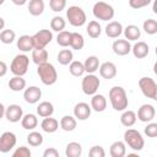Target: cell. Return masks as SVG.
<instances>
[{
  "label": "cell",
  "instance_id": "1",
  "mask_svg": "<svg viewBox=\"0 0 157 157\" xmlns=\"http://www.w3.org/2000/svg\"><path fill=\"white\" fill-rule=\"evenodd\" d=\"M108 97H109V102H110L113 109L117 110V112H123L129 105V99H128L126 91L121 86L112 87L109 90Z\"/></svg>",
  "mask_w": 157,
  "mask_h": 157
},
{
  "label": "cell",
  "instance_id": "2",
  "mask_svg": "<svg viewBox=\"0 0 157 157\" xmlns=\"http://www.w3.org/2000/svg\"><path fill=\"white\" fill-rule=\"evenodd\" d=\"M37 74L42 81L43 85L45 86H52L58 80V72H56V69L53 64L50 63H44V64H40V65H37Z\"/></svg>",
  "mask_w": 157,
  "mask_h": 157
},
{
  "label": "cell",
  "instance_id": "3",
  "mask_svg": "<svg viewBox=\"0 0 157 157\" xmlns=\"http://www.w3.org/2000/svg\"><path fill=\"white\" fill-rule=\"evenodd\" d=\"M92 13L94 18L101 21H109L114 17V7L104 1H97L92 7Z\"/></svg>",
  "mask_w": 157,
  "mask_h": 157
},
{
  "label": "cell",
  "instance_id": "4",
  "mask_svg": "<svg viewBox=\"0 0 157 157\" xmlns=\"http://www.w3.org/2000/svg\"><path fill=\"white\" fill-rule=\"evenodd\" d=\"M124 142L134 151H141L145 146V140L136 129H128L124 132Z\"/></svg>",
  "mask_w": 157,
  "mask_h": 157
},
{
  "label": "cell",
  "instance_id": "5",
  "mask_svg": "<svg viewBox=\"0 0 157 157\" xmlns=\"http://www.w3.org/2000/svg\"><path fill=\"white\" fill-rule=\"evenodd\" d=\"M66 18L69 23L74 27H81L87 21V16L83 9L76 5H72L66 10Z\"/></svg>",
  "mask_w": 157,
  "mask_h": 157
},
{
  "label": "cell",
  "instance_id": "6",
  "mask_svg": "<svg viewBox=\"0 0 157 157\" xmlns=\"http://www.w3.org/2000/svg\"><path fill=\"white\" fill-rule=\"evenodd\" d=\"M29 66V58L26 54H17L10 65V71L15 76H23L27 74Z\"/></svg>",
  "mask_w": 157,
  "mask_h": 157
},
{
  "label": "cell",
  "instance_id": "7",
  "mask_svg": "<svg viewBox=\"0 0 157 157\" xmlns=\"http://www.w3.org/2000/svg\"><path fill=\"white\" fill-rule=\"evenodd\" d=\"M139 87L141 93L152 99V101H157V83L152 77L148 76H144L139 80Z\"/></svg>",
  "mask_w": 157,
  "mask_h": 157
},
{
  "label": "cell",
  "instance_id": "8",
  "mask_svg": "<svg viewBox=\"0 0 157 157\" xmlns=\"http://www.w3.org/2000/svg\"><path fill=\"white\" fill-rule=\"evenodd\" d=\"M99 86H101V80L94 74H87L86 76H83L82 81H81L82 92L87 96H92V94L97 93Z\"/></svg>",
  "mask_w": 157,
  "mask_h": 157
},
{
  "label": "cell",
  "instance_id": "9",
  "mask_svg": "<svg viewBox=\"0 0 157 157\" xmlns=\"http://www.w3.org/2000/svg\"><path fill=\"white\" fill-rule=\"evenodd\" d=\"M32 37V43H33V49H40L45 48L53 39V33L49 29H39L36 32Z\"/></svg>",
  "mask_w": 157,
  "mask_h": 157
},
{
  "label": "cell",
  "instance_id": "10",
  "mask_svg": "<svg viewBox=\"0 0 157 157\" xmlns=\"http://www.w3.org/2000/svg\"><path fill=\"white\" fill-rule=\"evenodd\" d=\"M17 139L16 135L11 131H5L0 135V152L7 153L16 146Z\"/></svg>",
  "mask_w": 157,
  "mask_h": 157
},
{
  "label": "cell",
  "instance_id": "11",
  "mask_svg": "<svg viewBox=\"0 0 157 157\" xmlns=\"http://www.w3.org/2000/svg\"><path fill=\"white\" fill-rule=\"evenodd\" d=\"M155 115H156V109H155V107H153L152 104L145 103V104H142V105L139 108L136 118H137L140 121H142V123H150V121L153 120Z\"/></svg>",
  "mask_w": 157,
  "mask_h": 157
},
{
  "label": "cell",
  "instance_id": "12",
  "mask_svg": "<svg viewBox=\"0 0 157 157\" xmlns=\"http://www.w3.org/2000/svg\"><path fill=\"white\" fill-rule=\"evenodd\" d=\"M23 117V109L18 104H10L5 109V118L10 123H18Z\"/></svg>",
  "mask_w": 157,
  "mask_h": 157
},
{
  "label": "cell",
  "instance_id": "13",
  "mask_svg": "<svg viewBox=\"0 0 157 157\" xmlns=\"http://www.w3.org/2000/svg\"><path fill=\"white\" fill-rule=\"evenodd\" d=\"M23 98L28 104H36L42 98V90L37 86H29L23 90Z\"/></svg>",
  "mask_w": 157,
  "mask_h": 157
},
{
  "label": "cell",
  "instance_id": "14",
  "mask_svg": "<svg viewBox=\"0 0 157 157\" xmlns=\"http://www.w3.org/2000/svg\"><path fill=\"white\" fill-rule=\"evenodd\" d=\"M112 49L115 55L125 56L131 52V44L128 39H115L112 44Z\"/></svg>",
  "mask_w": 157,
  "mask_h": 157
},
{
  "label": "cell",
  "instance_id": "15",
  "mask_svg": "<svg viewBox=\"0 0 157 157\" xmlns=\"http://www.w3.org/2000/svg\"><path fill=\"white\" fill-rule=\"evenodd\" d=\"M98 70H99L101 77H103L105 80H112V78H114L117 76V66L112 61H104V63H102L99 65Z\"/></svg>",
  "mask_w": 157,
  "mask_h": 157
},
{
  "label": "cell",
  "instance_id": "16",
  "mask_svg": "<svg viewBox=\"0 0 157 157\" xmlns=\"http://www.w3.org/2000/svg\"><path fill=\"white\" fill-rule=\"evenodd\" d=\"M91 105L86 102H80L74 107V117L78 120H87L91 115Z\"/></svg>",
  "mask_w": 157,
  "mask_h": 157
},
{
  "label": "cell",
  "instance_id": "17",
  "mask_svg": "<svg viewBox=\"0 0 157 157\" xmlns=\"http://www.w3.org/2000/svg\"><path fill=\"white\" fill-rule=\"evenodd\" d=\"M91 109L97 112V113H101V112H104L105 108H107V98L103 96V94H99V93H94L92 94V98H91Z\"/></svg>",
  "mask_w": 157,
  "mask_h": 157
},
{
  "label": "cell",
  "instance_id": "18",
  "mask_svg": "<svg viewBox=\"0 0 157 157\" xmlns=\"http://www.w3.org/2000/svg\"><path fill=\"white\" fill-rule=\"evenodd\" d=\"M131 52H132V54H134L135 58H137V59H144V58H146V56L148 55V53H150V47H148V44H147L146 42L140 40V42H136V43L131 47Z\"/></svg>",
  "mask_w": 157,
  "mask_h": 157
},
{
  "label": "cell",
  "instance_id": "19",
  "mask_svg": "<svg viewBox=\"0 0 157 157\" xmlns=\"http://www.w3.org/2000/svg\"><path fill=\"white\" fill-rule=\"evenodd\" d=\"M123 28L124 27H123V25L120 22H118V21H110L105 26L104 32H105L107 37H109V38H118L119 36H121Z\"/></svg>",
  "mask_w": 157,
  "mask_h": 157
},
{
  "label": "cell",
  "instance_id": "20",
  "mask_svg": "<svg viewBox=\"0 0 157 157\" xmlns=\"http://www.w3.org/2000/svg\"><path fill=\"white\" fill-rule=\"evenodd\" d=\"M40 128L44 132H48V134H53L58 129H59V121L55 119V118H52V117H47L42 120L40 123Z\"/></svg>",
  "mask_w": 157,
  "mask_h": 157
},
{
  "label": "cell",
  "instance_id": "21",
  "mask_svg": "<svg viewBox=\"0 0 157 157\" xmlns=\"http://www.w3.org/2000/svg\"><path fill=\"white\" fill-rule=\"evenodd\" d=\"M109 155L112 157H124L126 155V145L124 141H114L109 147Z\"/></svg>",
  "mask_w": 157,
  "mask_h": 157
},
{
  "label": "cell",
  "instance_id": "22",
  "mask_svg": "<svg viewBox=\"0 0 157 157\" xmlns=\"http://www.w3.org/2000/svg\"><path fill=\"white\" fill-rule=\"evenodd\" d=\"M101 65V61L98 59V56L96 55H90L86 58V60L83 61V66H85V72L87 74H94L98 67Z\"/></svg>",
  "mask_w": 157,
  "mask_h": 157
},
{
  "label": "cell",
  "instance_id": "23",
  "mask_svg": "<svg viewBox=\"0 0 157 157\" xmlns=\"http://www.w3.org/2000/svg\"><path fill=\"white\" fill-rule=\"evenodd\" d=\"M123 33L125 36V39L130 40H137L141 37V29L136 25H129L125 28H123Z\"/></svg>",
  "mask_w": 157,
  "mask_h": 157
},
{
  "label": "cell",
  "instance_id": "24",
  "mask_svg": "<svg viewBox=\"0 0 157 157\" xmlns=\"http://www.w3.org/2000/svg\"><path fill=\"white\" fill-rule=\"evenodd\" d=\"M16 45H17V48H18L22 53L32 52V49H33L32 37H31V36H28V34H23V36H21V37L17 39Z\"/></svg>",
  "mask_w": 157,
  "mask_h": 157
},
{
  "label": "cell",
  "instance_id": "25",
  "mask_svg": "<svg viewBox=\"0 0 157 157\" xmlns=\"http://www.w3.org/2000/svg\"><path fill=\"white\" fill-rule=\"evenodd\" d=\"M21 125L23 129L26 130H34L38 125V118L36 114H32V113H28V114H25L21 119Z\"/></svg>",
  "mask_w": 157,
  "mask_h": 157
},
{
  "label": "cell",
  "instance_id": "26",
  "mask_svg": "<svg viewBox=\"0 0 157 157\" xmlns=\"http://www.w3.org/2000/svg\"><path fill=\"white\" fill-rule=\"evenodd\" d=\"M9 88L13 92H20V91H23L26 88V80L23 78V76H15L11 77L9 80V83H7Z\"/></svg>",
  "mask_w": 157,
  "mask_h": 157
},
{
  "label": "cell",
  "instance_id": "27",
  "mask_svg": "<svg viewBox=\"0 0 157 157\" xmlns=\"http://www.w3.org/2000/svg\"><path fill=\"white\" fill-rule=\"evenodd\" d=\"M53 113H54V105L48 101H43L37 105V114L42 118L52 117Z\"/></svg>",
  "mask_w": 157,
  "mask_h": 157
},
{
  "label": "cell",
  "instance_id": "28",
  "mask_svg": "<svg viewBox=\"0 0 157 157\" xmlns=\"http://www.w3.org/2000/svg\"><path fill=\"white\" fill-rule=\"evenodd\" d=\"M136 113L134 110H129V109H125L123 110L121 115H120V123L125 128H130L135 123H136Z\"/></svg>",
  "mask_w": 157,
  "mask_h": 157
},
{
  "label": "cell",
  "instance_id": "29",
  "mask_svg": "<svg viewBox=\"0 0 157 157\" xmlns=\"http://www.w3.org/2000/svg\"><path fill=\"white\" fill-rule=\"evenodd\" d=\"M44 1L43 0H29L28 2V12L32 15V16H40L43 12H44Z\"/></svg>",
  "mask_w": 157,
  "mask_h": 157
},
{
  "label": "cell",
  "instance_id": "30",
  "mask_svg": "<svg viewBox=\"0 0 157 157\" xmlns=\"http://www.w3.org/2000/svg\"><path fill=\"white\" fill-rule=\"evenodd\" d=\"M59 125L64 131H74L77 125V119L72 115H64L60 119Z\"/></svg>",
  "mask_w": 157,
  "mask_h": 157
},
{
  "label": "cell",
  "instance_id": "31",
  "mask_svg": "<svg viewBox=\"0 0 157 157\" xmlns=\"http://www.w3.org/2000/svg\"><path fill=\"white\" fill-rule=\"evenodd\" d=\"M48 52L44 49V48H40V49H32V60L36 65H40V64H44L48 61Z\"/></svg>",
  "mask_w": 157,
  "mask_h": 157
},
{
  "label": "cell",
  "instance_id": "32",
  "mask_svg": "<svg viewBox=\"0 0 157 157\" xmlns=\"http://www.w3.org/2000/svg\"><path fill=\"white\" fill-rule=\"evenodd\" d=\"M86 32H87V34H88L91 38L96 39V38H98V37L101 36V33H102V26H101V23H99L98 21L92 20V21L88 22V25H87V27H86Z\"/></svg>",
  "mask_w": 157,
  "mask_h": 157
},
{
  "label": "cell",
  "instance_id": "33",
  "mask_svg": "<svg viewBox=\"0 0 157 157\" xmlns=\"http://www.w3.org/2000/svg\"><path fill=\"white\" fill-rule=\"evenodd\" d=\"M65 155H66V157H80L82 155L81 144H78L76 141L69 142L66 145V148H65Z\"/></svg>",
  "mask_w": 157,
  "mask_h": 157
},
{
  "label": "cell",
  "instance_id": "34",
  "mask_svg": "<svg viewBox=\"0 0 157 157\" xmlns=\"http://www.w3.org/2000/svg\"><path fill=\"white\" fill-rule=\"evenodd\" d=\"M85 45V38L78 32H71V39H70V47L74 50H81Z\"/></svg>",
  "mask_w": 157,
  "mask_h": 157
},
{
  "label": "cell",
  "instance_id": "35",
  "mask_svg": "<svg viewBox=\"0 0 157 157\" xmlns=\"http://www.w3.org/2000/svg\"><path fill=\"white\" fill-rule=\"evenodd\" d=\"M56 60L61 65H69L74 60V53H72V50H70V49H61L58 53Z\"/></svg>",
  "mask_w": 157,
  "mask_h": 157
},
{
  "label": "cell",
  "instance_id": "36",
  "mask_svg": "<svg viewBox=\"0 0 157 157\" xmlns=\"http://www.w3.org/2000/svg\"><path fill=\"white\" fill-rule=\"evenodd\" d=\"M69 71L72 76L75 77H80L85 74V66H83V63L78 61V60H72L70 64H69Z\"/></svg>",
  "mask_w": 157,
  "mask_h": 157
},
{
  "label": "cell",
  "instance_id": "37",
  "mask_svg": "<svg viewBox=\"0 0 157 157\" xmlns=\"http://www.w3.org/2000/svg\"><path fill=\"white\" fill-rule=\"evenodd\" d=\"M27 142L29 144V146L32 147H38L43 144V135L38 131L32 130L28 135H27Z\"/></svg>",
  "mask_w": 157,
  "mask_h": 157
},
{
  "label": "cell",
  "instance_id": "38",
  "mask_svg": "<svg viewBox=\"0 0 157 157\" xmlns=\"http://www.w3.org/2000/svg\"><path fill=\"white\" fill-rule=\"evenodd\" d=\"M66 26V21L64 20V17L61 16H54L50 21V28L54 32H61L65 29Z\"/></svg>",
  "mask_w": 157,
  "mask_h": 157
},
{
  "label": "cell",
  "instance_id": "39",
  "mask_svg": "<svg viewBox=\"0 0 157 157\" xmlns=\"http://www.w3.org/2000/svg\"><path fill=\"white\" fill-rule=\"evenodd\" d=\"M70 39H71V32H69V31L58 32V36H56V43H58V45H60L63 48L70 47Z\"/></svg>",
  "mask_w": 157,
  "mask_h": 157
},
{
  "label": "cell",
  "instance_id": "40",
  "mask_svg": "<svg viewBox=\"0 0 157 157\" xmlns=\"http://www.w3.org/2000/svg\"><path fill=\"white\" fill-rule=\"evenodd\" d=\"M142 29L150 34V36H153L157 33V21L153 20V18H147L142 23Z\"/></svg>",
  "mask_w": 157,
  "mask_h": 157
},
{
  "label": "cell",
  "instance_id": "41",
  "mask_svg": "<svg viewBox=\"0 0 157 157\" xmlns=\"http://www.w3.org/2000/svg\"><path fill=\"white\" fill-rule=\"evenodd\" d=\"M16 39V33L12 29H2L0 32V42L4 44H11Z\"/></svg>",
  "mask_w": 157,
  "mask_h": 157
},
{
  "label": "cell",
  "instance_id": "42",
  "mask_svg": "<svg viewBox=\"0 0 157 157\" xmlns=\"http://www.w3.org/2000/svg\"><path fill=\"white\" fill-rule=\"evenodd\" d=\"M49 6H50L52 11L60 12L66 7V0H50L49 1Z\"/></svg>",
  "mask_w": 157,
  "mask_h": 157
},
{
  "label": "cell",
  "instance_id": "43",
  "mask_svg": "<svg viewBox=\"0 0 157 157\" xmlns=\"http://www.w3.org/2000/svg\"><path fill=\"white\" fill-rule=\"evenodd\" d=\"M144 132L148 137H156L157 136V123H147V125L144 129Z\"/></svg>",
  "mask_w": 157,
  "mask_h": 157
},
{
  "label": "cell",
  "instance_id": "44",
  "mask_svg": "<svg viewBox=\"0 0 157 157\" xmlns=\"http://www.w3.org/2000/svg\"><path fill=\"white\" fill-rule=\"evenodd\" d=\"M32 152L26 146H20L12 152V157H31Z\"/></svg>",
  "mask_w": 157,
  "mask_h": 157
},
{
  "label": "cell",
  "instance_id": "45",
  "mask_svg": "<svg viewBox=\"0 0 157 157\" xmlns=\"http://www.w3.org/2000/svg\"><path fill=\"white\" fill-rule=\"evenodd\" d=\"M151 2H152V0H129V6L131 9L139 10V9L148 6Z\"/></svg>",
  "mask_w": 157,
  "mask_h": 157
},
{
  "label": "cell",
  "instance_id": "46",
  "mask_svg": "<svg viewBox=\"0 0 157 157\" xmlns=\"http://www.w3.org/2000/svg\"><path fill=\"white\" fill-rule=\"evenodd\" d=\"M88 155L90 157H104L105 156V151L102 146L99 145H96V146H92L91 150L88 151Z\"/></svg>",
  "mask_w": 157,
  "mask_h": 157
},
{
  "label": "cell",
  "instance_id": "47",
  "mask_svg": "<svg viewBox=\"0 0 157 157\" xmlns=\"http://www.w3.org/2000/svg\"><path fill=\"white\" fill-rule=\"evenodd\" d=\"M58 156H59V151L54 147H49L43 152V157H58Z\"/></svg>",
  "mask_w": 157,
  "mask_h": 157
},
{
  "label": "cell",
  "instance_id": "48",
  "mask_svg": "<svg viewBox=\"0 0 157 157\" xmlns=\"http://www.w3.org/2000/svg\"><path fill=\"white\" fill-rule=\"evenodd\" d=\"M6 74H7V65H6L5 61L0 60V77L5 76Z\"/></svg>",
  "mask_w": 157,
  "mask_h": 157
},
{
  "label": "cell",
  "instance_id": "49",
  "mask_svg": "<svg viewBox=\"0 0 157 157\" xmlns=\"http://www.w3.org/2000/svg\"><path fill=\"white\" fill-rule=\"evenodd\" d=\"M16 6H22V5H25L26 2H27V0H11Z\"/></svg>",
  "mask_w": 157,
  "mask_h": 157
},
{
  "label": "cell",
  "instance_id": "50",
  "mask_svg": "<svg viewBox=\"0 0 157 157\" xmlns=\"http://www.w3.org/2000/svg\"><path fill=\"white\" fill-rule=\"evenodd\" d=\"M5 109H6V107H5L2 103H0V119L5 115Z\"/></svg>",
  "mask_w": 157,
  "mask_h": 157
},
{
  "label": "cell",
  "instance_id": "51",
  "mask_svg": "<svg viewBox=\"0 0 157 157\" xmlns=\"http://www.w3.org/2000/svg\"><path fill=\"white\" fill-rule=\"evenodd\" d=\"M4 27H5V20L0 16V31H2V29H4Z\"/></svg>",
  "mask_w": 157,
  "mask_h": 157
},
{
  "label": "cell",
  "instance_id": "52",
  "mask_svg": "<svg viewBox=\"0 0 157 157\" xmlns=\"http://www.w3.org/2000/svg\"><path fill=\"white\" fill-rule=\"evenodd\" d=\"M4 2H5V0H0V5H2Z\"/></svg>",
  "mask_w": 157,
  "mask_h": 157
}]
</instances>
